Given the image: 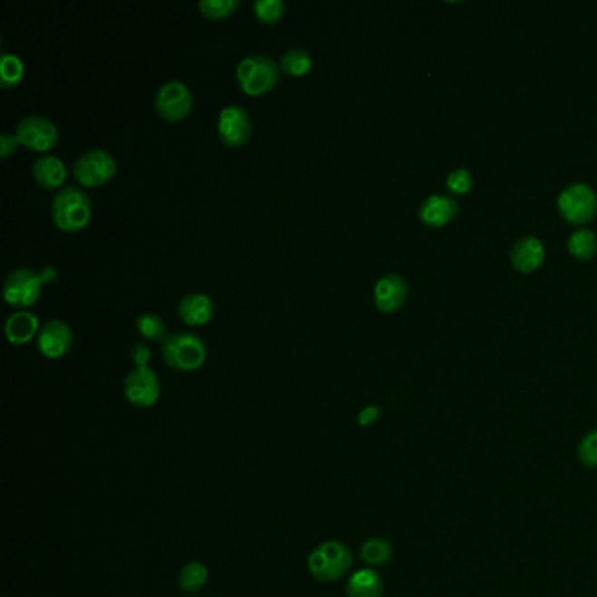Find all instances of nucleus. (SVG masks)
Returning a JSON list of instances; mask_svg holds the SVG:
<instances>
[{"instance_id": "f257e3e1", "label": "nucleus", "mask_w": 597, "mask_h": 597, "mask_svg": "<svg viewBox=\"0 0 597 597\" xmlns=\"http://www.w3.org/2000/svg\"><path fill=\"white\" fill-rule=\"evenodd\" d=\"M51 216L64 231H79L92 220V200L79 186H64L51 201Z\"/></svg>"}, {"instance_id": "f03ea898", "label": "nucleus", "mask_w": 597, "mask_h": 597, "mask_svg": "<svg viewBox=\"0 0 597 597\" xmlns=\"http://www.w3.org/2000/svg\"><path fill=\"white\" fill-rule=\"evenodd\" d=\"M354 555L350 548L337 542V540H328L319 543L308 553V572L323 583H333L342 580L352 568Z\"/></svg>"}, {"instance_id": "7ed1b4c3", "label": "nucleus", "mask_w": 597, "mask_h": 597, "mask_svg": "<svg viewBox=\"0 0 597 597\" xmlns=\"http://www.w3.org/2000/svg\"><path fill=\"white\" fill-rule=\"evenodd\" d=\"M280 67L269 54H250L237 65V81L244 93L258 97L270 92L279 81Z\"/></svg>"}, {"instance_id": "20e7f679", "label": "nucleus", "mask_w": 597, "mask_h": 597, "mask_svg": "<svg viewBox=\"0 0 597 597\" xmlns=\"http://www.w3.org/2000/svg\"><path fill=\"white\" fill-rule=\"evenodd\" d=\"M163 361L179 372H193L207 359L205 342L193 333H172L161 342Z\"/></svg>"}, {"instance_id": "39448f33", "label": "nucleus", "mask_w": 597, "mask_h": 597, "mask_svg": "<svg viewBox=\"0 0 597 597\" xmlns=\"http://www.w3.org/2000/svg\"><path fill=\"white\" fill-rule=\"evenodd\" d=\"M118 171L116 158L107 150L95 148L86 151L75 158L73 174L75 181L84 188L105 184Z\"/></svg>"}, {"instance_id": "423d86ee", "label": "nucleus", "mask_w": 597, "mask_h": 597, "mask_svg": "<svg viewBox=\"0 0 597 597\" xmlns=\"http://www.w3.org/2000/svg\"><path fill=\"white\" fill-rule=\"evenodd\" d=\"M559 212L564 221L574 226L589 223L597 210V197L592 188L576 182L568 186L557 200Z\"/></svg>"}, {"instance_id": "0eeeda50", "label": "nucleus", "mask_w": 597, "mask_h": 597, "mask_svg": "<svg viewBox=\"0 0 597 597\" xmlns=\"http://www.w3.org/2000/svg\"><path fill=\"white\" fill-rule=\"evenodd\" d=\"M154 109L167 122H181L193 109V95L186 83L172 79L160 84L154 95Z\"/></svg>"}, {"instance_id": "6e6552de", "label": "nucleus", "mask_w": 597, "mask_h": 597, "mask_svg": "<svg viewBox=\"0 0 597 597\" xmlns=\"http://www.w3.org/2000/svg\"><path fill=\"white\" fill-rule=\"evenodd\" d=\"M43 284H44V280L39 272L28 269V267L15 269L4 280V286H2L4 299L13 307H20V308L30 307L41 297Z\"/></svg>"}, {"instance_id": "1a4fd4ad", "label": "nucleus", "mask_w": 597, "mask_h": 597, "mask_svg": "<svg viewBox=\"0 0 597 597\" xmlns=\"http://www.w3.org/2000/svg\"><path fill=\"white\" fill-rule=\"evenodd\" d=\"M15 135L18 137V142L22 146L37 152L53 150L60 139L58 126L54 125L50 118L39 114L25 116L16 126Z\"/></svg>"}, {"instance_id": "9d476101", "label": "nucleus", "mask_w": 597, "mask_h": 597, "mask_svg": "<svg viewBox=\"0 0 597 597\" xmlns=\"http://www.w3.org/2000/svg\"><path fill=\"white\" fill-rule=\"evenodd\" d=\"M252 120L248 109L240 103H230L221 109L218 118V135L230 148H240L250 141Z\"/></svg>"}, {"instance_id": "9b49d317", "label": "nucleus", "mask_w": 597, "mask_h": 597, "mask_svg": "<svg viewBox=\"0 0 597 597\" xmlns=\"http://www.w3.org/2000/svg\"><path fill=\"white\" fill-rule=\"evenodd\" d=\"M123 391L128 403H132L133 406L150 408L160 399V378L150 367H135L126 374Z\"/></svg>"}, {"instance_id": "f8f14e48", "label": "nucleus", "mask_w": 597, "mask_h": 597, "mask_svg": "<svg viewBox=\"0 0 597 597\" xmlns=\"http://www.w3.org/2000/svg\"><path fill=\"white\" fill-rule=\"evenodd\" d=\"M74 342V331L71 324L62 319H50L41 326L37 335V347L43 356L50 359H58L69 352Z\"/></svg>"}, {"instance_id": "ddd939ff", "label": "nucleus", "mask_w": 597, "mask_h": 597, "mask_svg": "<svg viewBox=\"0 0 597 597\" xmlns=\"http://www.w3.org/2000/svg\"><path fill=\"white\" fill-rule=\"evenodd\" d=\"M406 297H408V284L401 275H384L375 284V305L382 312H396L406 301Z\"/></svg>"}, {"instance_id": "4468645a", "label": "nucleus", "mask_w": 597, "mask_h": 597, "mask_svg": "<svg viewBox=\"0 0 597 597\" xmlns=\"http://www.w3.org/2000/svg\"><path fill=\"white\" fill-rule=\"evenodd\" d=\"M510 259L519 272L531 274L542 267L545 259V248L536 237H523L514 244Z\"/></svg>"}, {"instance_id": "2eb2a0df", "label": "nucleus", "mask_w": 597, "mask_h": 597, "mask_svg": "<svg viewBox=\"0 0 597 597\" xmlns=\"http://www.w3.org/2000/svg\"><path fill=\"white\" fill-rule=\"evenodd\" d=\"M32 175L41 188H46V190L60 188L62 190L69 172H67V165L64 163L62 158H58L54 154H43L34 161Z\"/></svg>"}, {"instance_id": "dca6fc26", "label": "nucleus", "mask_w": 597, "mask_h": 597, "mask_svg": "<svg viewBox=\"0 0 597 597\" xmlns=\"http://www.w3.org/2000/svg\"><path fill=\"white\" fill-rule=\"evenodd\" d=\"M177 312L181 319L190 326H201L209 323L214 316V301L205 293H188L177 303Z\"/></svg>"}, {"instance_id": "f3484780", "label": "nucleus", "mask_w": 597, "mask_h": 597, "mask_svg": "<svg viewBox=\"0 0 597 597\" xmlns=\"http://www.w3.org/2000/svg\"><path fill=\"white\" fill-rule=\"evenodd\" d=\"M457 201L445 195H431L424 200L419 207V218L424 224L433 228H442L457 216Z\"/></svg>"}, {"instance_id": "a211bd4d", "label": "nucleus", "mask_w": 597, "mask_h": 597, "mask_svg": "<svg viewBox=\"0 0 597 597\" xmlns=\"http://www.w3.org/2000/svg\"><path fill=\"white\" fill-rule=\"evenodd\" d=\"M39 331H41L39 318L32 310H26V308L13 312L5 321L7 340L16 346L30 342L35 335H39Z\"/></svg>"}, {"instance_id": "6ab92c4d", "label": "nucleus", "mask_w": 597, "mask_h": 597, "mask_svg": "<svg viewBox=\"0 0 597 597\" xmlns=\"http://www.w3.org/2000/svg\"><path fill=\"white\" fill-rule=\"evenodd\" d=\"M347 597H382L384 594V582L380 574L367 568L352 573L346 583Z\"/></svg>"}, {"instance_id": "aec40b11", "label": "nucleus", "mask_w": 597, "mask_h": 597, "mask_svg": "<svg viewBox=\"0 0 597 597\" xmlns=\"http://www.w3.org/2000/svg\"><path fill=\"white\" fill-rule=\"evenodd\" d=\"M359 559L368 566V568H380L389 564L393 559V545L386 538H368L361 547H359Z\"/></svg>"}, {"instance_id": "412c9836", "label": "nucleus", "mask_w": 597, "mask_h": 597, "mask_svg": "<svg viewBox=\"0 0 597 597\" xmlns=\"http://www.w3.org/2000/svg\"><path fill=\"white\" fill-rule=\"evenodd\" d=\"M207 580H209L207 566L200 561H191L181 568L177 576V585L182 592L195 594L207 585Z\"/></svg>"}, {"instance_id": "4be33fe9", "label": "nucleus", "mask_w": 597, "mask_h": 597, "mask_svg": "<svg viewBox=\"0 0 597 597\" xmlns=\"http://www.w3.org/2000/svg\"><path fill=\"white\" fill-rule=\"evenodd\" d=\"M279 67L284 74L295 77L308 74L312 69V54L303 48H291L280 56Z\"/></svg>"}, {"instance_id": "5701e85b", "label": "nucleus", "mask_w": 597, "mask_h": 597, "mask_svg": "<svg viewBox=\"0 0 597 597\" xmlns=\"http://www.w3.org/2000/svg\"><path fill=\"white\" fill-rule=\"evenodd\" d=\"M25 74V65L22 58L15 53H0V83L4 88L16 86Z\"/></svg>"}, {"instance_id": "b1692460", "label": "nucleus", "mask_w": 597, "mask_h": 597, "mask_svg": "<svg viewBox=\"0 0 597 597\" xmlns=\"http://www.w3.org/2000/svg\"><path fill=\"white\" fill-rule=\"evenodd\" d=\"M597 240L594 231L591 230H578L574 231L568 240V250L573 258L587 261L596 254Z\"/></svg>"}, {"instance_id": "393cba45", "label": "nucleus", "mask_w": 597, "mask_h": 597, "mask_svg": "<svg viewBox=\"0 0 597 597\" xmlns=\"http://www.w3.org/2000/svg\"><path fill=\"white\" fill-rule=\"evenodd\" d=\"M135 326H137V331L148 340H154V342L161 340L163 342L169 337L167 324L158 314H152V312L141 314L135 321Z\"/></svg>"}, {"instance_id": "a878e982", "label": "nucleus", "mask_w": 597, "mask_h": 597, "mask_svg": "<svg viewBox=\"0 0 597 597\" xmlns=\"http://www.w3.org/2000/svg\"><path fill=\"white\" fill-rule=\"evenodd\" d=\"M200 11L212 20H223L240 7V0H200Z\"/></svg>"}, {"instance_id": "bb28decb", "label": "nucleus", "mask_w": 597, "mask_h": 597, "mask_svg": "<svg viewBox=\"0 0 597 597\" xmlns=\"http://www.w3.org/2000/svg\"><path fill=\"white\" fill-rule=\"evenodd\" d=\"M256 16L263 22V24H277L282 15H284V2L282 0H256L252 5Z\"/></svg>"}, {"instance_id": "cd10ccee", "label": "nucleus", "mask_w": 597, "mask_h": 597, "mask_svg": "<svg viewBox=\"0 0 597 597\" xmlns=\"http://www.w3.org/2000/svg\"><path fill=\"white\" fill-rule=\"evenodd\" d=\"M578 459L587 468H597V429L587 433L578 444Z\"/></svg>"}, {"instance_id": "c85d7f7f", "label": "nucleus", "mask_w": 597, "mask_h": 597, "mask_svg": "<svg viewBox=\"0 0 597 597\" xmlns=\"http://www.w3.org/2000/svg\"><path fill=\"white\" fill-rule=\"evenodd\" d=\"M448 190L455 195H465L472 190L473 177L466 169H457L447 179Z\"/></svg>"}, {"instance_id": "c756f323", "label": "nucleus", "mask_w": 597, "mask_h": 597, "mask_svg": "<svg viewBox=\"0 0 597 597\" xmlns=\"http://www.w3.org/2000/svg\"><path fill=\"white\" fill-rule=\"evenodd\" d=\"M130 357H132V361L137 368L148 367L151 359V348L144 342H137V344H133V347L130 350Z\"/></svg>"}, {"instance_id": "7c9ffc66", "label": "nucleus", "mask_w": 597, "mask_h": 597, "mask_svg": "<svg viewBox=\"0 0 597 597\" xmlns=\"http://www.w3.org/2000/svg\"><path fill=\"white\" fill-rule=\"evenodd\" d=\"M378 417H380V408L377 405H368L357 414V423H359V426L367 427V426L377 423Z\"/></svg>"}, {"instance_id": "2f4dec72", "label": "nucleus", "mask_w": 597, "mask_h": 597, "mask_svg": "<svg viewBox=\"0 0 597 597\" xmlns=\"http://www.w3.org/2000/svg\"><path fill=\"white\" fill-rule=\"evenodd\" d=\"M18 144L20 142H18V137L16 135L7 133V132L0 133V152H2V158L11 156L16 151V148H18Z\"/></svg>"}, {"instance_id": "473e14b6", "label": "nucleus", "mask_w": 597, "mask_h": 597, "mask_svg": "<svg viewBox=\"0 0 597 597\" xmlns=\"http://www.w3.org/2000/svg\"><path fill=\"white\" fill-rule=\"evenodd\" d=\"M56 275H58V272H56L53 267H50V265H48V267H44V269H43V272H41V277H43V280H44V282H46V280H51V279H54Z\"/></svg>"}, {"instance_id": "72a5a7b5", "label": "nucleus", "mask_w": 597, "mask_h": 597, "mask_svg": "<svg viewBox=\"0 0 597 597\" xmlns=\"http://www.w3.org/2000/svg\"><path fill=\"white\" fill-rule=\"evenodd\" d=\"M190 597H199V596H190Z\"/></svg>"}]
</instances>
